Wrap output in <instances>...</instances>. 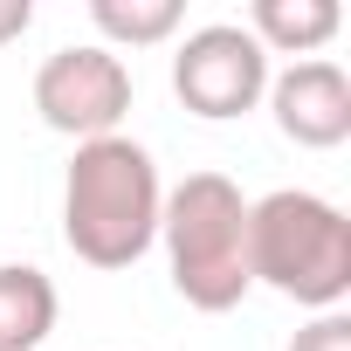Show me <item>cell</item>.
<instances>
[{"label":"cell","mask_w":351,"mask_h":351,"mask_svg":"<svg viewBox=\"0 0 351 351\" xmlns=\"http://www.w3.org/2000/svg\"><path fill=\"white\" fill-rule=\"evenodd\" d=\"M28 21H35L28 0H0V42H21V35H28Z\"/></svg>","instance_id":"cell-11"},{"label":"cell","mask_w":351,"mask_h":351,"mask_svg":"<svg viewBox=\"0 0 351 351\" xmlns=\"http://www.w3.org/2000/svg\"><path fill=\"white\" fill-rule=\"evenodd\" d=\"M248 276L303 310H337L351 296V221L303 186L248 207Z\"/></svg>","instance_id":"cell-3"},{"label":"cell","mask_w":351,"mask_h":351,"mask_svg":"<svg viewBox=\"0 0 351 351\" xmlns=\"http://www.w3.org/2000/svg\"><path fill=\"white\" fill-rule=\"evenodd\" d=\"M56 330V282L28 262L0 269V351H35Z\"/></svg>","instance_id":"cell-7"},{"label":"cell","mask_w":351,"mask_h":351,"mask_svg":"<svg viewBox=\"0 0 351 351\" xmlns=\"http://www.w3.org/2000/svg\"><path fill=\"white\" fill-rule=\"evenodd\" d=\"M172 90H180V104L193 117H241L262 104L269 90V49L234 28V21H214V28H193L180 42V56H172Z\"/></svg>","instance_id":"cell-5"},{"label":"cell","mask_w":351,"mask_h":351,"mask_svg":"<svg viewBox=\"0 0 351 351\" xmlns=\"http://www.w3.org/2000/svg\"><path fill=\"white\" fill-rule=\"evenodd\" d=\"M269 110H276V131L310 152H330L351 138V83L337 62H289L269 83Z\"/></svg>","instance_id":"cell-6"},{"label":"cell","mask_w":351,"mask_h":351,"mask_svg":"<svg viewBox=\"0 0 351 351\" xmlns=\"http://www.w3.org/2000/svg\"><path fill=\"white\" fill-rule=\"evenodd\" d=\"M180 0H90V21L110 35V42H131V49H145V42H165L172 28H180Z\"/></svg>","instance_id":"cell-9"},{"label":"cell","mask_w":351,"mask_h":351,"mask_svg":"<svg viewBox=\"0 0 351 351\" xmlns=\"http://www.w3.org/2000/svg\"><path fill=\"white\" fill-rule=\"evenodd\" d=\"M35 110L62 138H83V145L90 138H117V124L131 110V69H124V56H110L97 42L56 49L35 69Z\"/></svg>","instance_id":"cell-4"},{"label":"cell","mask_w":351,"mask_h":351,"mask_svg":"<svg viewBox=\"0 0 351 351\" xmlns=\"http://www.w3.org/2000/svg\"><path fill=\"white\" fill-rule=\"evenodd\" d=\"M289 351H351V317L324 310L317 324H303V330H296V344H289Z\"/></svg>","instance_id":"cell-10"},{"label":"cell","mask_w":351,"mask_h":351,"mask_svg":"<svg viewBox=\"0 0 351 351\" xmlns=\"http://www.w3.org/2000/svg\"><path fill=\"white\" fill-rule=\"evenodd\" d=\"M337 0H255L248 14V35L262 49H282V56H310L337 35Z\"/></svg>","instance_id":"cell-8"},{"label":"cell","mask_w":351,"mask_h":351,"mask_svg":"<svg viewBox=\"0 0 351 351\" xmlns=\"http://www.w3.org/2000/svg\"><path fill=\"white\" fill-rule=\"evenodd\" d=\"M158 234L172 255V289L193 310L221 317L248 296V200L228 172H186L158 207Z\"/></svg>","instance_id":"cell-2"},{"label":"cell","mask_w":351,"mask_h":351,"mask_svg":"<svg viewBox=\"0 0 351 351\" xmlns=\"http://www.w3.org/2000/svg\"><path fill=\"white\" fill-rule=\"evenodd\" d=\"M158 165L131 138H90L62 180V241L90 269H131L158 241Z\"/></svg>","instance_id":"cell-1"}]
</instances>
